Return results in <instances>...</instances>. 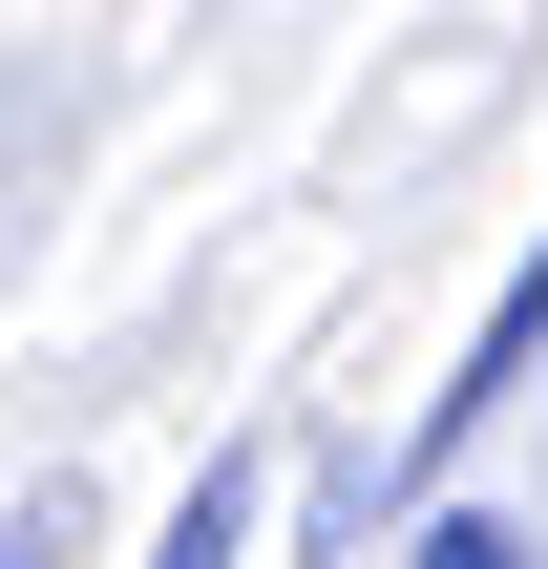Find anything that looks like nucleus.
I'll list each match as a JSON object with an SVG mask.
<instances>
[{
  "label": "nucleus",
  "instance_id": "obj_1",
  "mask_svg": "<svg viewBox=\"0 0 548 569\" xmlns=\"http://www.w3.org/2000/svg\"><path fill=\"white\" fill-rule=\"evenodd\" d=\"M528 380H548V253L507 274V296H486V338H465V380L422 401V443H401V465H465V443H486V422H507Z\"/></svg>",
  "mask_w": 548,
  "mask_h": 569
},
{
  "label": "nucleus",
  "instance_id": "obj_4",
  "mask_svg": "<svg viewBox=\"0 0 548 569\" xmlns=\"http://www.w3.org/2000/svg\"><path fill=\"white\" fill-rule=\"evenodd\" d=\"M0 569H42V549H0Z\"/></svg>",
  "mask_w": 548,
  "mask_h": 569
},
{
  "label": "nucleus",
  "instance_id": "obj_2",
  "mask_svg": "<svg viewBox=\"0 0 548 569\" xmlns=\"http://www.w3.org/2000/svg\"><path fill=\"white\" fill-rule=\"evenodd\" d=\"M232 549H253V443H211V486L148 528V569H232Z\"/></svg>",
  "mask_w": 548,
  "mask_h": 569
},
{
  "label": "nucleus",
  "instance_id": "obj_3",
  "mask_svg": "<svg viewBox=\"0 0 548 569\" xmlns=\"http://www.w3.org/2000/svg\"><path fill=\"white\" fill-rule=\"evenodd\" d=\"M401 569H548V528H528V507H422Z\"/></svg>",
  "mask_w": 548,
  "mask_h": 569
}]
</instances>
